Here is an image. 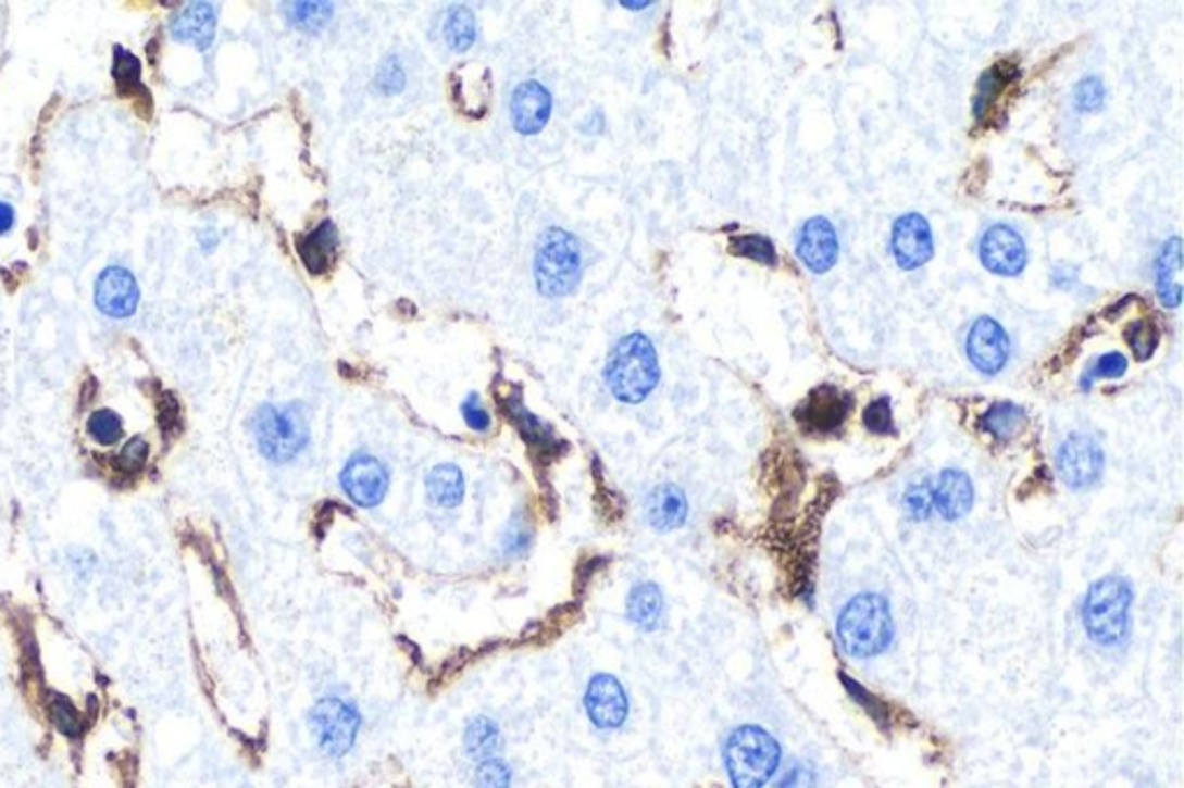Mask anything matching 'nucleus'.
Here are the masks:
<instances>
[{
    "label": "nucleus",
    "instance_id": "21",
    "mask_svg": "<svg viewBox=\"0 0 1184 788\" xmlns=\"http://www.w3.org/2000/svg\"><path fill=\"white\" fill-rule=\"evenodd\" d=\"M297 250H299L301 262L306 264L308 271L315 273V276H320V273H326V271H329V266L336 262V254H338V229H336V225L332 223V220H324V223L317 229H313L311 234L299 236Z\"/></svg>",
    "mask_w": 1184,
    "mask_h": 788
},
{
    "label": "nucleus",
    "instance_id": "10",
    "mask_svg": "<svg viewBox=\"0 0 1184 788\" xmlns=\"http://www.w3.org/2000/svg\"><path fill=\"white\" fill-rule=\"evenodd\" d=\"M583 705H586L590 722L602 730L621 728L630 714L627 691L621 680L609 673H599L593 677L586 696H583Z\"/></svg>",
    "mask_w": 1184,
    "mask_h": 788
},
{
    "label": "nucleus",
    "instance_id": "6",
    "mask_svg": "<svg viewBox=\"0 0 1184 788\" xmlns=\"http://www.w3.org/2000/svg\"><path fill=\"white\" fill-rule=\"evenodd\" d=\"M583 276L581 246L576 236L564 229L544 232L535 254V280L544 297H568Z\"/></svg>",
    "mask_w": 1184,
    "mask_h": 788
},
{
    "label": "nucleus",
    "instance_id": "25",
    "mask_svg": "<svg viewBox=\"0 0 1184 788\" xmlns=\"http://www.w3.org/2000/svg\"><path fill=\"white\" fill-rule=\"evenodd\" d=\"M664 611L662 590L655 583H641L627 597V617L641 629H655L660 625Z\"/></svg>",
    "mask_w": 1184,
    "mask_h": 788
},
{
    "label": "nucleus",
    "instance_id": "34",
    "mask_svg": "<svg viewBox=\"0 0 1184 788\" xmlns=\"http://www.w3.org/2000/svg\"><path fill=\"white\" fill-rule=\"evenodd\" d=\"M1126 342L1132 345V350L1138 361H1147L1159 345V332L1152 322H1134L1126 328Z\"/></svg>",
    "mask_w": 1184,
    "mask_h": 788
},
{
    "label": "nucleus",
    "instance_id": "44",
    "mask_svg": "<svg viewBox=\"0 0 1184 788\" xmlns=\"http://www.w3.org/2000/svg\"><path fill=\"white\" fill-rule=\"evenodd\" d=\"M14 227V209L5 201H0V234H5Z\"/></svg>",
    "mask_w": 1184,
    "mask_h": 788
},
{
    "label": "nucleus",
    "instance_id": "2",
    "mask_svg": "<svg viewBox=\"0 0 1184 788\" xmlns=\"http://www.w3.org/2000/svg\"><path fill=\"white\" fill-rule=\"evenodd\" d=\"M837 638L847 654L870 659L888 650L894 640V617L882 595H856L837 617Z\"/></svg>",
    "mask_w": 1184,
    "mask_h": 788
},
{
    "label": "nucleus",
    "instance_id": "37",
    "mask_svg": "<svg viewBox=\"0 0 1184 788\" xmlns=\"http://www.w3.org/2000/svg\"><path fill=\"white\" fill-rule=\"evenodd\" d=\"M863 424L874 435H896L894 410H890V400L886 396L870 402L863 412Z\"/></svg>",
    "mask_w": 1184,
    "mask_h": 788
},
{
    "label": "nucleus",
    "instance_id": "7",
    "mask_svg": "<svg viewBox=\"0 0 1184 788\" xmlns=\"http://www.w3.org/2000/svg\"><path fill=\"white\" fill-rule=\"evenodd\" d=\"M311 728L324 754L340 759L354 747L361 728V714L348 701L324 699L311 710Z\"/></svg>",
    "mask_w": 1184,
    "mask_h": 788
},
{
    "label": "nucleus",
    "instance_id": "30",
    "mask_svg": "<svg viewBox=\"0 0 1184 788\" xmlns=\"http://www.w3.org/2000/svg\"><path fill=\"white\" fill-rule=\"evenodd\" d=\"M47 714H49L51 724L57 726L63 733V736H67V738H77L79 733L84 730L82 712L63 693H49Z\"/></svg>",
    "mask_w": 1184,
    "mask_h": 788
},
{
    "label": "nucleus",
    "instance_id": "43",
    "mask_svg": "<svg viewBox=\"0 0 1184 788\" xmlns=\"http://www.w3.org/2000/svg\"><path fill=\"white\" fill-rule=\"evenodd\" d=\"M461 412H463L465 424H468L472 430H477V433H486V430H488V426H490V416H488L486 408L482 405L479 396H475V393L468 396V400L463 402Z\"/></svg>",
    "mask_w": 1184,
    "mask_h": 788
},
{
    "label": "nucleus",
    "instance_id": "39",
    "mask_svg": "<svg viewBox=\"0 0 1184 788\" xmlns=\"http://www.w3.org/2000/svg\"><path fill=\"white\" fill-rule=\"evenodd\" d=\"M1126 365L1129 361L1120 354V352H1110V354H1104L1095 361V365L1092 368H1087V373L1083 375V389H1089V384H1095V379H1118L1126 373Z\"/></svg>",
    "mask_w": 1184,
    "mask_h": 788
},
{
    "label": "nucleus",
    "instance_id": "1",
    "mask_svg": "<svg viewBox=\"0 0 1184 788\" xmlns=\"http://www.w3.org/2000/svg\"><path fill=\"white\" fill-rule=\"evenodd\" d=\"M605 379L621 402L627 405L644 402L660 382V361L652 342L644 334H630L618 340L609 354Z\"/></svg>",
    "mask_w": 1184,
    "mask_h": 788
},
{
    "label": "nucleus",
    "instance_id": "3",
    "mask_svg": "<svg viewBox=\"0 0 1184 788\" xmlns=\"http://www.w3.org/2000/svg\"><path fill=\"white\" fill-rule=\"evenodd\" d=\"M782 749L769 730L745 724L724 742V765L734 788H763L780 765Z\"/></svg>",
    "mask_w": 1184,
    "mask_h": 788
},
{
    "label": "nucleus",
    "instance_id": "5",
    "mask_svg": "<svg viewBox=\"0 0 1184 788\" xmlns=\"http://www.w3.org/2000/svg\"><path fill=\"white\" fill-rule=\"evenodd\" d=\"M250 430L260 453L271 463H289L308 445V421L301 405H262L252 414Z\"/></svg>",
    "mask_w": 1184,
    "mask_h": 788
},
{
    "label": "nucleus",
    "instance_id": "11",
    "mask_svg": "<svg viewBox=\"0 0 1184 788\" xmlns=\"http://www.w3.org/2000/svg\"><path fill=\"white\" fill-rule=\"evenodd\" d=\"M890 252L902 271H914L933 260L935 241L927 220L919 213H905L890 232Z\"/></svg>",
    "mask_w": 1184,
    "mask_h": 788
},
{
    "label": "nucleus",
    "instance_id": "24",
    "mask_svg": "<svg viewBox=\"0 0 1184 788\" xmlns=\"http://www.w3.org/2000/svg\"><path fill=\"white\" fill-rule=\"evenodd\" d=\"M426 492L433 504L443 509H453L463 502L465 479L457 465H437L426 474Z\"/></svg>",
    "mask_w": 1184,
    "mask_h": 788
},
{
    "label": "nucleus",
    "instance_id": "20",
    "mask_svg": "<svg viewBox=\"0 0 1184 788\" xmlns=\"http://www.w3.org/2000/svg\"><path fill=\"white\" fill-rule=\"evenodd\" d=\"M646 518L658 533H671L687 521V498L678 486H658L646 500Z\"/></svg>",
    "mask_w": 1184,
    "mask_h": 788
},
{
    "label": "nucleus",
    "instance_id": "12",
    "mask_svg": "<svg viewBox=\"0 0 1184 788\" xmlns=\"http://www.w3.org/2000/svg\"><path fill=\"white\" fill-rule=\"evenodd\" d=\"M981 264L995 276L1013 278L1027 264V248L1023 236L1007 225H993L981 236L979 243Z\"/></svg>",
    "mask_w": 1184,
    "mask_h": 788
},
{
    "label": "nucleus",
    "instance_id": "36",
    "mask_svg": "<svg viewBox=\"0 0 1184 788\" xmlns=\"http://www.w3.org/2000/svg\"><path fill=\"white\" fill-rule=\"evenodd\" d=\"M151 455V447L144 437H130L116 455V470L123 474H135L146 467Z\"/></svg>",
    "mask_w": 1184,
    "mask_h": 788
},
{
    "label": "nucleus",
    "instance_id": "17",
    "mask_svg": "<svg viewBox=\"0 0 1184 788\" xmlns=\"http://www.w3.org/2000/svg\"><path fill=\"white\" fill-rule=\"evenodd\" d=\"M512 123L521 135H537L551 116V93L539 82L516 86L512 96Z\"/></svg>",
    "mask_w": 1184,
    "mask_h": 788
},
{
    "label": "nucleus",
    "instance_id": "45",
    "mask_svg": "<svg viewBox=\"0 0 1184 788\" xmlns=\"http://www.w3.org/2000/svg\"><path fill=\"white\" fill-rule=\"evenodd\" d=\"M648 5H650V3H623V8H627V10H644V8H648Z\"/></svg>",
    "mask_w": 1184,
    "mask_h": 788
},
{
    "label": "nucleus",
    "instance_id": "18",
    "mask_svg": "<svg viewBox=\"0 0 1184 788\" xmlns=\"http://www.w3.org/2000/svg\"><path fill=\"white\" fill-rule=\"evenodd\" d=\"M933 504L946 521L968 516L974 504V486L960 470H944L933 488Z\"/></svg>",
    "mask_w": 1184,
    "mask_h": 788
},
{
    "label": "nucleus",
    "instance_id": "9",
    "mask_svg": "<svg viewBox=\"0 0 1184 788\" xmlns=\"http://www.w3.org/2000/svg\"><path fill=\"white\" fill-rule=\"evenodd\" d=\"M1058 472L1062 481L1073 490L1097 484L1104 472V451L1097 439L1089 435L1067 437L1058 451Z\"/></svg>",
    "mask_w": 1184,
    "mask_h": 788
},
{
    "label": "nucleus",
    "instance_id": "28",
    "mask_svg": "<svg viewBox=\"0 0 1184 788\" xmlns=\"http://www.w3.org/2000/svg\"><path fill=\"white\" fill-rule=\"evenodd\" d=\"M1015 67H1009V65H993L986 75H983L979 79V90H976V98H974V118L981 121L983 116L988 114V109L997 102V96L1001 93V88L1009 86L1013 79H1015Z\"/></svg>",
    "mask_w": 1184,
    "mask_h": 788
},
{
    "label": "nucleus",
    "instance_id": "38",
    "mask_svg": "<svg viewBox=\"0 0 1184 788\" xmlns=\"http://www.w3.org/2000/svg\"><path fill=\"white\" fill-rule=\"evenodd\" d=\"M475 788H512V770L500 759H486L475 773Z\"/></svg>",
    "mask_w": 1184,
    "mask_h": 788
},
{
    "label": "nucleus",
    "instance_id": "40",
    "mask_svg": "<svg viewBox=\"0 0 1184 788\" xmlns=\"http://www.w3.org/2000/svg\"><path fill=\"white\" fill-rule=\"evenodd\" d=\"M933 488L927 484H914L905 492V509L914 521H925L933 513Z\"/></svg>",
    "mask_w": 1184,
    "mask_h": 788
},
{
    "label": "nucleus",
    "instance_id": "26",
    "mask_svg": "<svg viewBox=\"0 0 1184 788\" xmlns=\"http://www.w3.org/2000/svg\"><path fill=\"white\" fill-rule=\"evenodd\" d=\"M1025 424H1027L1025 410L1015 405V402H1007V400L995 402V405H990L981 416V430H986L988 435L999 439V442H1007V439L1015 437L1025 428Z\"/></svg>",
    "mask_w": 1184,
    "mask_h": 788
},
{
    "label": "nucleus",
    "instance_id": "16",
    "mask_svg": "<svg viewBox=\"0 0 1184 788\" xmlns=\"http://www.w3.org/2000/svg\"><path fill=\"white\" fill-rule=\"evenodd\" d=\"M139 303V287L135 276L123 266H109L100 273L96 283V305L100 313L125 320L130 317Z\"/></svg>",
    "mask_w": 1184,
    "mask_h": 788
},
{
    "label": "nucleus",
    "instance_id": "8",
    "mask_svg": "<svg viewBox=\"0 0 1184 788\" xmlns=\"http://www.w3.org/2000/svg\"><path fill=\"white\" fill-rule=\"evenodd\" d=\"M340 486L345 495L363 509H373L385 500L389 488V472L371 453H354L340 472Z\"/></svg>",
    "mask_w": 1184,
    "mask_h": 788
},
{
    "label": "nucleus",
    "instance_id": "35",
    "mask_svg": "<svg viewBox=\"0 0 1184 788\" xmlns=\"http://www.w3.org/2000/svg\"><path fill=\"white\" fill-rule=\"evenodd\" d=\"M1104 100H1106V86L1099 77H1085L1076 84V88H1073V104H1076V109L1083 114L1099 112V109L1104 107Z\"/></svg>",
    "mask_w": 1184,
    "mask_h": 788
},
{
    "label": "nucleus",
    "instance_id": "19",
    "mask_svg": "<svg viewBox=\"0 0 1184 788\" xmlns=\"http://www.w3.org/2000/svg\"><path fill=\"white\" fill-rule=\"evenodd\" d=\"M172 38L207 51L215 38V10L211 3H188L170 24Z\"/></svg>",
    "mask_w": 1184,
    "mask_h": 788
},
{
    "label": "nucleus",
    "instance_id": "29",
    "mask_svg": "<svg viewBox=\"0 0 1184 788\" xmlns=\"http://www.w3.org/2000/svg\"><path fill=\"white\" fill-rule=\"evenodd\" d=\"M445 40L453 51H468L477 40V20L468 8L459 5L447 12Z\"/></svg>",
    "mask_w": 1184,
    "mask_h": 788
},
{
    "label": "nucleus",
    "instance_id": "22",
    "mask_svg": "<svg viewBox=\"0 0 1184 788\" xmlns=\"http://www.w3.org/2000/svg\"><path fill=\"white\" fill-rule=\"evenodd\" d=\"M1180 252H1182L1180 236H1173L1161 246L1157 264H1155L1157 295L1166 308H1177L1182 301V285L1177 283V273L1182 268Z\"/></svg>",
    "mask_w": 1184,
    "mask_h": 788
},
{
    "label": "nucleus",
    "instance_id": "14",
    "mask_svg": "<svg viewBox=\"0 0 1184 788\" xmlns=\"http://www.w3.org/2000/svg\"><path fill=\"white\" fill-rule=\"evenodd\" d=\"M968 357L983 375H997L1009 361V336L993 317H979L968 336Z\"/></svg>",
    "mask_w": 1184,
    "mask_h": 788
},
{
    "label": "nucleus",
    "instance_id": "31",
    "mask_svg": "<svg viewBox=\"0 0 1184 788\" xmlns=\"http://www.w3.org/2000/svg\"><path fill=\"white\" fill-rule=\"evenodd\" d=\"M86 430L100 447H114L123 437V418L114 410H96L86 421Z\"/></svg>",
    "mask_w": 1184,
    "mask_h": 788
},
{
    "label": "nucleus",
    "instance_id": "4",
    "mask_svg": "<svg viewBox=\"0 0 1184 788\" xmlns=\"http://www.w3.org/2000/svg\"><path fill=\"white\" fill-rule=\"evenodd\" d=\"M1134 592L1120 576L1099 578L1083 601V627L1099 646H1120L1132 627Z\"/></svg>",
    "mask_w": 1184,
    "mask_h": 788
},
{
    "label": "nucleus",
    "instance_id": "23",
    "mask_svg": "<svg viewBox=\"0 0 1184 788\" xmlns=\"http://www.w3.org/2000/svg\"><path fill=\"white\" fill-rule=\"evenodd\" d=\"M114 82H116V88L119 93L123 98H133L139 109V114L144 118L151 116V93L144 88L139 75H141V67H139V61L133 57V53H127L125 49L116 47L114 51Z\"/></svg>",
    "mask_w": 1184,
    "mask_h": 788
},
{
    "label": "nucleus",
    "instance_id": "15",
    "mask_svg": "<svg viewBox=\"0 0 1184 788\" xmlns=\"http://www.w3.org/2000/svg\"><path fill=\"white\" fill-rule=\"evenodd\" d=\"M837 252H840L837 232L826 217H819V215L810 217L808 223L800 227L796 254L798 260L808 266V271L817 273V276L828 273L837 262Z\"/></svg>",
    "mask_w": 1184,
    "mask_h": 788
},
{
    "label": "nucleus",
    "instance_id": "41",
    "mask_svg": "<svg viewBox=\"0 0 1184 788\" xmlns=\"http://www.w3.org/2000/svg\"><path fill=\"white\" fill-rule=\"evenodd\" d=\"M375 84L385 96L400 93V90H403V86H406V72H403V67H400V63L396 59H387L385 63H382V67L377 70Z\"/></svg>",
    "mask_w": 1184,
    "mask_h": 788
},
{
    "label": "nucleus",
    "instance_id": "33",
    "mask_svg": "<svg viewBox=\"0 0 1184 788\" xmlns=\"http://www.w3.org/2000/svg\"><path fill=\"white\" fill-rule=\"evenodd\" d=\"M285 10L289 22L308 33H317L322 26L329 24L334 14L332 3H287Z\"/></svg>",
    "mask_w": 1184,
    "mask_h": 788
},
{
    "label": "nucleus",
    "instance_id": "13",
    "mask_svg": "<svg viewBox=\"0 0 1184 788\" xmlns=\"http://www.w3.org/2000/svg\"><path fill=\"white\" fill-rule=\"evenodd\" d=\"M853 408V398L840 389L824 384L814 389L808 400L796 410V418L810 433H833L840 428Z\"/></svg>",
    "mask_w": 1184,
    "mask_h": 788
},
{
    "label": "nucleus",
    "instance_id": "32",
    "mask_svg": "<svg viewBox=\"0 0 1184 788\" xmlns=\"http://www.w3.org/2000/svg\"><path fill=\"white\" fill-rule=\"evenodd\" d=\"M728 250H732L738 257H748V260H752V262L767 264V266H777L775 246L771 243V238L761 236V234L736 236V238H732V243H728Z\"/></svg>",
    "mask_w": 1184,
    "mask_h": 788
},
{
    "label": "nucleus",
    "instance_id": "27",
    "mask_svg": "<svg viewBox=\"0 0 1184 788\" xmlns=\"http://www.w3.org/2000/svg\"><path fill=\"white\" fill-rule=\"evenodd\" d=\"M463 742H465V751L472 759H477V761L494 759L498 747H500L498 724L494 720H488V717L472 720L468 724V728H465Z\"/></svg>",
    "mask_w": 1184,
    "mask_h": 788
},
{
    "label": "nucleus",
    "instance_id": "42",
    "mask_svg": "<svg viewBox=\"0 0 1184 788\" xmlns=\"http://www.w3.org/2000/svg\"><path fill=\"white\" fill-rule=\"evenodd\" d=\"M502 546L507 555H521L531 546V527L521 516H514V521L509 523Z\"/></svg>",
    "mask_w": 1184,
    "mask_h": 788
}]
</instances>
